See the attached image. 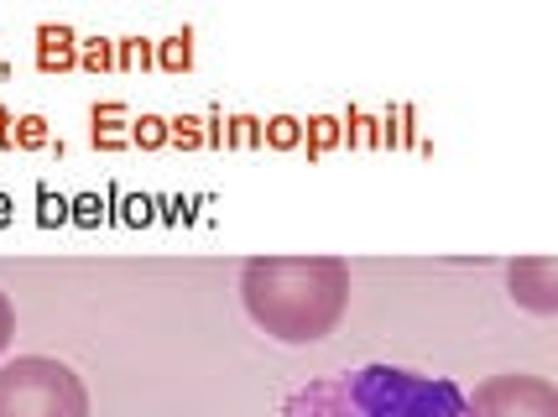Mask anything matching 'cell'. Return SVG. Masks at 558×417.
<instances>
[{
    "label": "cell",
    "mask_w": 558,
    "mask_h": 417,
    "mask_svg": "<svg viewBox=\"0 0 558 417\" xmlns=\"http://www.w3.org/2000/svg\"><path fill=\"white\" fill-rule=\"evenodd\" d=\"M16 334V308H11V297L0 293V355H5V344Z\"/></svg>",
    "instance_id": "obj_6"
},
{
    "label": "cell",
    "mask_w": 558,
    "mask_h": 417,
    "mask_svg": "<svg viewBox=\"0 0 558 417\" xmlns=\"http://www.w3.org/2000/svg\"><path fill=\"white\" fill-rule=\"evenodd\" d=\"M0 417H89V387L52 355L0 366Z\"/></svg>",
    "instance_id": "obj_3"
},
{
    "label": "cell",
    "mask_w": 558,
    "mask_h": 417,
    "mask_svg": "<svg viewBox=\"0 0 558 417\" xmlns=\"http://www.w3.org/2000/svg\"><path fill=\"white\" fill-rule=\"evenodd\" d=\"M507 287L522 308L533 314H558V261L554 256H527V261H511Z\"/></svg>",
    "instance_id": "obj_5"
},
{
    "label": "cell",
    "mask_w": 558,
    "mask_h": 417,
    "mask_svg": "<svg viewBox=\"0 0 558 417\" xmlns=\"http://www.w3.org/2000/svg\"><path fill=\"white\" fill-rule=\"evenodd\" d=\"M241 303L277 344L329 340L350 308V267L340 256H256L241 271Z\"/></svg>",
    "instance_id": "obj_1"
},
{
    "label": "cell",
    "mask_w": 558,
    "mask_h": 417,
    "mask_svg": "<svg viewBox=\"0 0 558 417\" xmlns=\"http://www.w3.org/2000/svg\"><path fill=\"white\" fill-rule=\"evenodd\" d=\"M470 396L475 417H558V392L554 381L527 376V370H507V376H486Z\"/></svg>",
    "instance_id": "obj_4"
},
{
    "label": "cell",
    "mask_w": 558,
    "mask_h": 417,
    "mask_svg": "<svg viewBox=\"0 0 558 417\" xmlns=\"http://www.w3.org/2000/svg\"><path fill=\"white\" fill-rule=\"evenodd\" d=\"M282 417H475L464 387L449 376L397 366H355L314 376L282 402Z\"/></svg>",
    "instance_id": "obj_2"
}]
</instances>
